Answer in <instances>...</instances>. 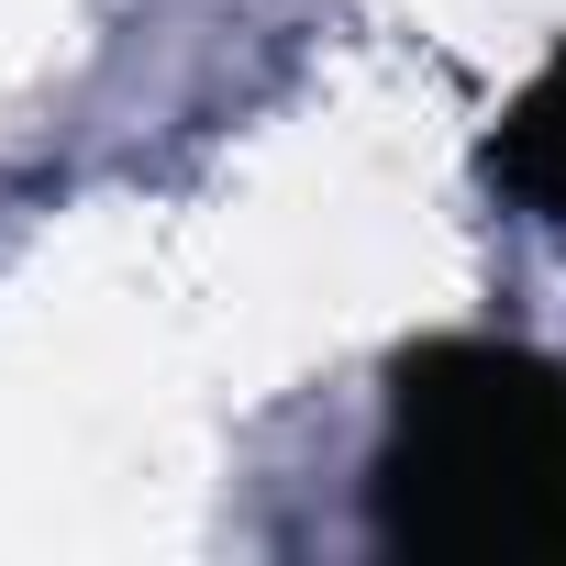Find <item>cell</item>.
Returning <instances> with one entry per match:
<instances>
[{
  "mask_svg": "<svg viewBox=\"0 0 566 566\" xmlns=\"http://www.w3.org/2000/svg\"><path fill=\"white\" fill-rule=\"evenodd\" d=\"M367 511L400 555H566V367L489 334L411 345L389 367Z\"/></svg>",
  "mask_w": 566,
  "mask_h": 566,
  "instance_id": "cell-1",
  "label": "cell"
},
{
  "mask_svg": "<svg viewBox=\"0 0 566 566\" xmlns=\"http://www.w3.org/2000/svg\"><path fill=\"white\" fill-rule=\"evenodd\" d=\"M489 189L566 244V45H555V56L522 78V101L500 112V134H489Z\"/></svg>",
  "mask_w": 566,
  "mask_h": 566,
  "instance_id": "cell-2",
  "label": "cell"
}]
</instances>
